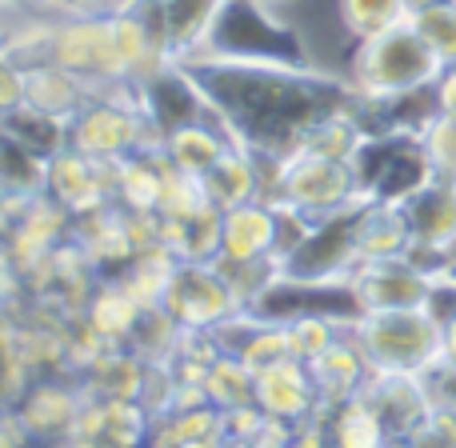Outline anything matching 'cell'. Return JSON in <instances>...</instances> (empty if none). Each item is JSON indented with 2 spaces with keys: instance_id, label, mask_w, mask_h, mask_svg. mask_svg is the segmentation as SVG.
I'll use <instances>...</instances> for the list:
<instances>
[{
  "instance_id": "1",
  "label": "cell",
  "mask_w": 456,
  "mask_h": 448,
  "mask_svg": "<svg viewBox=\"0 0 456 448\" xmlns=\"http://www.w3.org/2000/svg\"><path fill=\"white\" fill-rule=\"evenodd\" d=\"M184 69L213 104L232 144L265 157H289L316 120L361 104L348 80L324 77L316 69L232 61H189Z\"/></svg>"
},
{
  "instance_id": "2",
  "label": "cell",
  "mask_w": 456,
  "mask_h": 448,
  "mask_svg": "<svg viewBox=\"0 0 456 448\" xmlns=\"http://www.w3.org/2000/svg\"><path fill=\"white\" fill-rule=\"evenodd\" d=\"M441 69L444 64L420 40L412 20H404L377 37L356 40L353 61H348V85H353L356 101L369 109H393V104L428 93Z\"/></svg>"
},
{
  "instance_id": "3",
  "label": "cell",
  "mask_w": 456,
  "mask_h": 448,
  "mask_svg": "<svg viewBox=\"0 0 456 448\" xmlns=\"http://www.w3.org/2000/svg\"><path fill=\"white\" fill-rule=\"evenodd\" d=\"M192 61H232V64H281V69H313L300 32L265 0H221L213 29ZM189 64V61H184Z\"/></svg>"
},
{
  "instance_id": "4",
  "label": "cell",
  "mask_w": 456,
  "mask_h": 448,
  "mask_svg": "<svg viewBox=\"0 0 456 448\" xmlns=\"http://www.w3.org/2000/svg\"><path fill=\"white\" fill-rule=\"evenodd\" d=\"M348 337L364 353L372 377H425L444 361L436 308L361 313L348 324Z\"/></svg>"
},
{
  "instance_id": "5",
  "label": "cell",
  "mask_w": 456,
  "mask_h": 448,
  "mask_svg": "<svg viewBox=\"0 0 456 448\" xmlns=\"http://www.w3.org/2000/svg\"><path fill=\"white\" fill-rule=\"evenodd\" d=\"M265 200L289 205L297 213H305L308 221H329L348 208L364 205L361 181H356L353 160H329V157H305V152H289L281 157L276 168L273 192Z\"/></svg>"
},
{
  "instance_id": "6",
  "label": "cell",
  "mask_w": 456,
  "mask_h": 448,
  "mask_svg": "<svg viewBox=\"0 0 456 448\" xmlns=\"http://www.w3.org/2000/svg\"><path fill=\"white\" fill-rule=\"evenodd\" d=\"M160 308L189 332H216L240 313V300L221 260H176Z\"/></svg>"
},
{
  "instance_id": "7",
  "label": "cell",
  "mask_w": 456,
  "mask_h": 448,
  "mask_svg": "<svg viewBox=\"0 0 456 448\" xmlns=\"http://www.w3.org/2000/svg\"><path fill=\"white\" fill-rule=\"evenodd\" d=\"M48 61L77 72L80 80H88L93 93L128 80L117 53L112 16H69V20L56 16L53 37H48Z\"/></svg>"
},
{
  "instance_id": "8",
  "label": "cell",
  "mask_w": 456,
  "mask_h": 448,
  "mask_svg": "<svg viewBox=\"0 0 456 448\" xmlns=\"http://www.w3.org/2000/svg\"><path fill=\"white\" fill-rule=\"evenodd\" d=\"M345 284L361 313H393V308L436 305V276L425 273L412 257L356 260V268L348 273Z\"/></svg>"
},
{
  "instance_id": "9",
  "label": "cell",
  "mask_w": 456,
  "mask_h": 448,
  "mask_svg": "<svg viewBox=\"0 0 456 448\" xmlns=\"http://www.w3.org/2000/svg\"><path fill=\"white\" fill-rule=\"evenodd\" d=\"M45 192L72 221L117 205V160H93L77 149H61L56 157H48Z\"/></svg>"
},
{
  "instance_id": "10",
  "label": "cell",
  "mask_w": 456,
  "mask_h": 448,
  "mask_svg": "<svg viewBox=\"0 0 456 448\" xmlns=\"http://www.w3.org/2000/svg\"><path fill=\"white\" fill-rule=\"evenodd\" d=\"M221 265H252V260H276V205L273 200H248L224 213L221 228Z\"/></svg>"
},
{
  "instance_id": "11",
  "label": "cell",
  "mask_w": 456,
  "mask_h": 448,
  "mask_svg": "<svg viewBox=\"0 0 456 448\" xmlns=\"http://www.w3.org/2000/svg\"><path fill=\"white\" fill-rule=\"evenodd\" d=\"M364 401L377 409L385 433L396 441H409L420 420L433 412V401H428V388L420 377H372L364 385Z\"/></svg>"
},
{
  "instance_id": "12",
  "label": "cell",
  "mask_w": 456,
  "mask_h": 448,
  "mask_svg": "<svg viewBox=\"0 0 456 448\" xmlns=\"http://www.w3.org/2000/svg\"><path fill=\"white\" fill-rule=\"evenodd\" d=\"M305 369L316 385V396H321V401H332V404H345V401H353V396H361L364 385L372 380L369 361H364V353L356 348V340L348 337V329L340 332L324 353H316L313 361H305Z\"/></svg>"
},
{
  "instance_id": "13",
  "label": "cell",
  "mask_w": 456,
  "mask_h": 448,
  "mask_svg": "<svg viewBox=\"0 0 456 448\" xmlns=\"http://www.w3.org/2000/svg\"><path fill=\"white\" fill-rule=\"evenodd\" d=\"M252 396H256L268 417H276V420L305 417V412L321 401L305 361H297V356H284V361L260 369L256 377H252Z\"/></svg>"
},
{
  "instance_id": "14",
  "label": "cell",
  "mask_w": 456,
  "mask_h": 448,
  "mask_svg": "<svg viewBox=\"0 0 456 448\" xmlns=\"http://www.w3.org/2000/svg\"><path fill=\"white\" fill-rule=\"evenodd\" d=\"M353 236H356V257L361 260L409 257L412 248L409 216L393 200H364L353 216Z\"/></svg>"
},
{
  "instance_id": "15",
  "label": "cell",
  "mask_w": 456,
  "mask_h": 448,
  "mask_svg": "<svg viewBox=\"0 0 456 448\" xmlns=\"http://www.w3.org/2000/svg\"><path fill=\"white\" fill-rule=\"evenodd\" d=\"M200 189H205L208 205L228 213L236 205H248V200H265V176H260V160L252 149L232 144L205 176H200Z\"/></svg>"
},
{
  "instance_id": "16",
  "label": "cell",
  "mask_w": 456,
  "mask_h": 448,
  "mask_svg": "<svg viewBox=\"0 0 456 448\" xmlns=\"http://www.w3.org/2000/svg\"><path fill=\"white\" fill-rule=\"evenodd\" d=\"M24 93H28L32 109L48 112V117L64 120V125H72V117L93 101V85L53 61H40L24 69Z\"/></svg>"
},
{
  "instance_id": "17",
  "label": "cell",
  "mask_w": 456,
  "mask_h": 448,
  "mask_svg": "<svg viewBox=\"0 0 456 448\" xmlns=\"http://www.w3.org/2000/svg\"><path fill=\"white\" fill-rule=\"evenodd\" d=\"M160 149H165L168 165L200 181V176L232 149V136H228L224 125L213 117V120H197V125H184V128H176V133H168Z\"/></svg>"
},
{
  "instance_id": "18",
  "label": "cell",
  "mask_w": 456,
  "mask_h": 448,
  "mask_svg": "<svg viewBox=\"0 0 456 448\" xmlns=\"http://www.w3.org/2000/svg\"><path fill=\"white\" fill-rule=\"evenodd\" d=\"M48 181V160L37 157L32 149H24L16 136H8L0 128V197L28 205V200L45 197Z\"/></svg>"
},
{
  "instance_id": "19",
  "label": "cell",
  "mask_w": 456,
  "mask_h": 448,
  "mask_svg": "<svg viewBox=\"0 0 456 448\" xmlns=\"http://www.w3.org/2000/svg\"><path fill=\"white\" fill-rule=\"evenodd\" d=\"M221 0H165L168 40H173V61L184 64L205 48V37L213 29V16Z\"/></svg>"
},
{
  "instance_id": "20",
  "label": "cell",
  "mask_w": 456,
  "mask_h": 448,
  "mask_svg": "<svg viewBox=\"0 0 456 448\" xmlns=\"http://www.w3.org/2000/svg\"><path fill=\"white\" fill-rule=\"evenodd\" d=\"M0 128L45 160L56 157L61 149H69V125L56 120V117H48V112H40V109H32V104H20L16 112L0 117Z\"/></svg>"
},
{
  "instance_id": "21",
  "label": "cell",
  "mask_w": 456,
  "mask_h": 448,
  "mask_svg": "<svg viewBox=\"0 0 456 448\" xmlns=\"http://www.w3.org/2000/svg\"><path fill=\"white\" fill-rule=\"evenodd\" d=\"M340 24L353 40L377 37L385 29H396V24L409 20V0H337Z\"/></svg>"
},
{
  "instance_id": "22",
  "label": "cell",
  "mask_w": 456,
  "mask_h": 448,
  "mask_svg": "<svg viewBox=\"0 0 456 448\" xmlns=\"http://www.w3.org/2000/svg\"><path fill=\"white\" fill-rule=\"evenodd\" d=\"M388 441L393 436L385 433L377 409L364 401V393L337 409V448H385Z\"/></svg>"
},
{
  "instance_id": "23",
  "label": "cell",
  "mask_w": 456,
  "mask_h": 448,
  "mask_svg": "<svg viewBox=\"0 0 456 448\" xmlns=\"http://www.w3.org/2000/svg\"><path fill=\"white\" fill-rule=\"evenodd\" d=\"M141 316H144V308L120 289V281L109 284V289H101L93 297V305H88V321H93V329L109 332V337H117V332L120 337L133 332L136 324H141Z\"/></svg>"
},
{
  "instance_id": "24",
  "label": "cell",
  "mask_w": 456,
  "mask_h": 448,
  "mask_svg": "<svg viewBox=\"0 0 456 448\" xmlns=\"http://www.w3.org/2000/svg\"><path fill=\"white\" fill-rule=\"evenodd\" d=\"M417 136H420V149H425V160L436 181L456 184V120H444L433 112L417 128Z\"/></svg>"
},
{
  "instance_id": "25",
  "label": "cell",
  "mask_w": 456,
  "mask_h": 448,
  "mask_svg": "<svg viewBox=\"0 0 456 448\" xmlns=\"http://www.w3.org/2000/svg\"><path fill=\"white\" fill-rule=\"evenodd\" d=\"M412 29L420 32L433 56L441 64H456V4H441V8H420L409 16Z\"/></svg>"
},
{
  "instance_id": "26",
  "label": "cell",
  "mask_w": 456,
  "mask_h": 448,
  "mask_svg": "<svg viewBox=\"0 0 456 448\" xmlns=\"http://www.w3.org/2000/svg\"><path fill=\"white\" fill-rule=\"evenodd\" d=\"M412 448H456V412L433 409L409 436Z\"/></svg>"
},
{
  "instance_id": "27",
  "label": "cell",
  "mask_w": 456,
  "mask_h": 448,
  "mask_svg": "<svg viewBox=\"0 0 456 448\" xmlns=\"http://www.w3.org/2000/svg\"><path fill=\"white\" fill-rule=\"evenodd\" d=\"M32 4L48 16L69 20V16H117V12H125L133 0H32Z\"/></svg>"
},
{
  "instance_id": "28",
  "label": "cell",
  "mask_w": 456,
  "mask_h": 448,
  "mask_svg": "<svg viewBox=\"0 0 456 448\" xmlns=\"http://www.w3.org/2000/svg\"><path fill=\"white\" fill-rule=\"evenodd\" d=\"M20 104H28V93H24V69L8 56H0V117L16 112Z\"/></svg>"
},
{
  "instance_id": "29",
  "label": "cell",
  "mask_w": 456,
  "mask_h": 448,
  "mask_svg": "<svg viewBox=\"0 0 456 448\" xmlns=\"http://www.w3.org/2000/svg\"><path fill=\"white\" fill-rule=\"evenodd\" d=\"M433 109H436V117L456 120V64H444L441 77H436V85H433Z\"/></svg>"
},
{
  "instance_id": "30",
  "label": "cell",
  "mask_w": 456,
  "mask_h": 448,
  "mask_svg": "<svg viewBox=\"0 0 456 448\" xmlns=\"http://www.w3.org/2000/svg\"><path fill=\"white\" fill-rule=\"evenodd\" d=\"M441 289H449V284H441ZM456 292V289H449ZM436 316H441V353H444V364H452L456 369V305H436Z\"/></svg>"
},
{
  "instance_id": "31",
  "label": "cell",
  "mask_w": 456,
  "mask_h": 448,
  "mask_svg": "<svg viewBox=\"0 0 456 448\" xmlns=\"http://www.w3.org/2000/svg\"><path fill=\"white\" fill-rule=\"evenodd\" d=\"M441 4H456V0H409V12H420V8H441Z\"/></svg>"
},
{
  "instance_id": "32",
  "label": "cell",
  "mask_w": 456,
  "mask_h": 448,
  "mask_svg": "<svg viewBox=\"0 0 456 448\" xmlns=\"http://www.w3.org/2000/svg\"><path fill=\"white\" fill-rule=\"evenodd\" d=\"M436 284H449V289H456V257H452V265L444 268V276H441V281H436Z\"/></svg>"
},
{
  "instance_id": "33",
  "label": "cell",
  "mask_w": 456,
  "mask_h": 448,
  "mask_svg": "<svg viewBox=\"0 0 456 448\" xmlns=\"http://www.w3.org/2000/svg\"><path fill=\"white\" fill-rule=\"evenodd\" d=\"M265 4H273V8H289V4H297V0H265Z\"/></svg>"
},
{
  "instance_id": "34",
  "label": "cell",
  "mask_w": 456,
  "mask_h": 448,
  "mask_svg": "<svg viewBox=\"0 0 456 448\" xmlns=\"http://www.w3.org/2000/svg\"><path fill=\"white\" fill-rule=\"evenodd\" d=\"M0 56H4V37H0Z\"/></svg>"
}]
</instances>
